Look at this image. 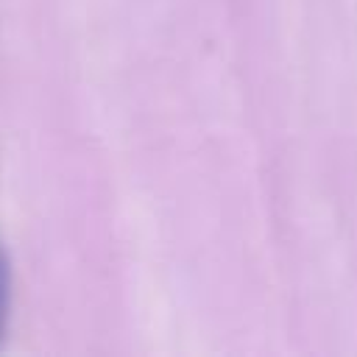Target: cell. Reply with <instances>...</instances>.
Wrapping results in <instances>:
<instances>
[{
	"mask_svg": "<svg viewBox=\"0 0 357 357\" xmlns=\"http://www.w3.org/2000/svg\"><path fill=\"white\" fill-rule=\"evenodd\" d=\"M8 315H11V259L0 240V349L6 346Z\"/></svg>",
	"mask_w": 357,
	"mask_h": 357,
	"instance_id": "6da1fadb",
	"label": "cell"
}]
</instances>
